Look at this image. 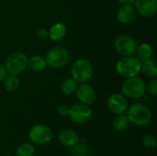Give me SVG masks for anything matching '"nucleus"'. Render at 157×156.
I'll list each match as a JSON object with an SVG mask.
<instances>
[{
	"mask_svg": "<svg viewBox=\"0 0 157 156\" xmlns=\"http://www.w3.org/2000/svg\"><path fill=\"white\" fill-rule=\"evenodd\" d=\"M122 95L130 98H140L144 96L146 92V84L145 82L138 77H129L126 78L121 85Z\"/></svg>",
	"mask_w": 157,
	"mask_h": 156,
	"instance_id": "20e7f679",
	"label": "nucleus"
},
{
	"mask_svg": "<svg viewBox=\"0 0 157 156\" xmlns=\"http://www.w3.org/2000/svg\"><path fill=\"white\" fill-rule=\"evenodd\" d=\"M69 57V51L64 47L55 46L47 51L45 60L47 65L54 69H60L67 64Z\"/></svg>",
	"mask_w": 157,
	"mask_h": 156,
	"instance_id": "39448f33",
	"label": "nucleus"
},
{
	"mask_svg": "<svg viewBox=\"0 0 157 156\" xmlns=\"http://www.w3.org/2000/svg\"><path fill=\"white\" fill-rule=\"evenodd\" d=\"M76 87H77V82L73 77H70L63 80L61 86V90L63 95L70 96L75 92Z\"/></svg>",
	"mask_w": 157,
	"mask_h": 156,
	"instance_id": "412c9836",
	"label": "nucleus"
},
{
	"mask_svg": "<svg viewBox=\"0 0 157 156\" xmlns=\"http://www.w3.org/2000/svg\"><path fill=\"white\" fill-rule=\"evenodd\" d=\"M35 148L34 145L30 143H21L16 150L17 156H32L34 154Z\"/></svg>",
	"mask_w": 157,
	"mask_h": 156,
	"instance_id": "4be33fe9",
	"label": "nucleus"
},
{
	"mask_svg": "<svg viewBox=\"0 0 157 156\" xmlns=\"http://www.w3.org/2000/svg\"><path fill=\"white\" fill-rule=\"evenodd\" d=\"M129 123H130V121H129L127 116L124 114L117 115L111 122L113 129L117 131H124L128 128Z\"/></svg>",
	"mask_w": 157,
	"mask_h": 156,
	"instance_id": "aec40b11",
	"label": "nucleus"
},
{
	"mask_svg": "<svg viewBox=\"0 0 157 156\" xmlns=\"http://www.w3.org/2000/svg\"><path fill=\"white\" fill-rule=\"evenodd\" d=\"M28 57L20 51L10 53L5 60L4 66L7 74L17 75L27 68Z\"/></svg>",
	"mask_w": 157,
	"mask_h": 156,
	"instance_id": "423d86ee",
	"label": "nucleus"
},
{
	"mask_svg": "<svg viewBox=\"0 0 157 156\" xmlns=\"http://www.w3.org/2000/svg\"><path fill=\"white\" fill-rule=\"evenodd\" d=\"M70 107L66 104H62L57 108V113L62 117H67L69 114Z\"/></svg>",
	"mask_w": 157,
	"mask_h": 156,
	"instance_id": "a878e982",
	"label": "nucleus"
},
{
	"mask_svg": "<svg viewBox=\"0 0 157 156\" xmlns=\"http://www.w3.org/2000/svg\"><path fill=\"white\" fill-rule=\"evenodd\" d=\"M75 94L80 103L86 104L89 106L92 105L97 98V94L94 87L86 83L80 84V86L76 87Z\"/></svg>",
	"mask_w": 157,
	"mask_h": 156,
	"instance_id": "9b49d317",
	"label": "nucleus"
},
{
	"mask_svg": "<svg viewBox=\"0 0 157 156\" xmlns=\"http://www.w3.org/2000/svg\"><path fill=\"white\" fill-rule=\"evenodd\" d=\"M7 74L6 71V68L3 64L0 63V82L3 81V79L6 77V75Z\"/></svg>",
	"mask_w": 157,
	"mask_h": 156,
	"instance_id": "cd10ccee",
	"label": "nucleus"
},
{
	"mask_svg": "<svg viewBox=\"0 0 157 156\" xmlns=\"http://www.w3.org/2000/svg\"><path fill=\"white\" fill-rule=\"evenodd\" d=\"M119 3L122 4V5H132L134 3L135 0H118Z\"/></svg>",
	"mask_w": 157,
	"mask_h": 156,
	"instance_id": "c85d7f7f",
	"label": "nucleus"
},
{
	"mask_svg": "<svg viewBox=\"0 0 157 156\" xmlns=\"http://www.w3.org/2000/svg\"><path fill=\"white\" fill-rule=\"evenodd\" d=\"M52 131L44 124H36L29 129V139L37 145H45L52 139Z\"/></svg>",
	"mask_w": 157,
	"mask_h": 156,
	"instance_id": "0eeeda50",
	"label": "nucleus"
},
{
	"mask_svg": "<svg viewBox=\"0 0 157 156\" xmlns=\"http://www.w3.org/2000/svg\"><path fill=\"white\" fill-rule=\"evenodd\" d=\"M94 73V67L91 62L86 59L80 58L75 61L71 66L72 77L77 83H86L91 79Z\"/></svg>",
	"mask_w": 157,
	"mask_h": 156,
	"instance_id": "7ed1b4c3",
	"label": "nucleus"
},
{
	"mask_svg": "<svg viewBox=\"0 0 157 156\" xmlns=\"http://www.w3.org/2000/svg\"><path fill=\"white\" fill-rule=\"evenodd\" d=\"M136 17V10L132 5H122L117 12V19L121 24L132 23Z\"/></svg>",
	"mask_w": 157,
	"mask_h": 156,
	"instance_id": "ddd939ff",
	"label": "nucleus"
},
{
	"mask_svg": "<svg viewBox=\"0 0 157 156\" xmlns=\"http://www.w3.org/2000/svg\"><path fill=\"white\" fill-rule=\"evenodd\" d=\"M136 13L144 17H152L157 11V0H135Z\"/></svg>",
	"mask_w": 157,
	"mask_h": 156,
	"instance_id": "f8f14e48",
	"label": "nucleus"
},
{
	"mask_svg": "<svg viewBox=\"0 0 157 156\" xmlns=\"http://www.w3.org/2000/svg\"><path fill=\"white\" fill-rule=\"evenodd\" d=\"M142 71L145 75L151 78H155L157 76V63L153 58L146 60L142 63Z\"/></svg>",
	"mask_w": 157,
	"mask_h": 156,
	"instance_id": "a211bd4d",
	"label": "nucleus"
},
{
	"mask_svg": "<svg viewBox=\"0 0 157 156\" xmlns=\"http://www.w3.org/2000/svg\"><path fill=\"white\" fill-rule=\"evenodd\" d=\"M154 156H155V155H154Z\"/></svg>",
	"mask_w": 157,
	"mask_h": 156,
	"instance_id": "c756f323",
	"label": "nucleus"
},
{
	"mask_svg": "<svg viewBox=\"0 0 157 156\" xmlns=\"http://www.w3.org/2000/svg\"><path fill=\"white\" fill-rule=\"evenodd\" d=\"M127 118L129 121L138 127L148 126L153 119V114L150 108L143 103H134L128 107Z\"/></svg>",
	"mask_w": 157,
	"mask_h": 156,
	"instance_id": "f257e3e1",
	"label": "nucleus"
},
{
	"mask_svg": "<svg viewBox=\"0 0 157 156\" xmlns=\"http://www.w3.org/2000/svg\"><path fill=\"white\" fill-rule=\"evenodd\" d=\"M37 36L40 39H45L48 37V29H40L37 31Z\"/></svg>",
	"mask_w": 157,
	"mask_h": 156,
	"instance_id": "bb28decb",
	"label": "nucleus"
},
{
	"mask_svg": "<svg viewBox=\"0 0 157 156\" xmlns=\"http://www.w3.org/2000/svg\"><path fill=\"white\" fill-rule=\"evenodd\" d=\"M93 115V110L89 105L77 103L70 107L68 116L76 124H85L88 122Z\"/></svg>",
	"mask_w": 157,
	"mask_h": 156,
	"instance_id": "1a4fd4ad",
	"label": "nucleus"
},
{
	"mask_svg": "<svg viewBox=\"0 0 157 156\" xmlns=\"http://www.w3.org/2000/svg\"><path fill=\"white\" fill-rule=\"evenodd\" d=\"M137 45V41L128 34L120 35L114 41L115 51L122 57L134 55Z\"/></svg>",
	"mask_w": 157,
	"mask_h": 156,
	"instance_id": "6e6552de",
	"label": "nucleus"
},
{
	"mask_svg": "<svg viewBox=\"0 0 157 156\" xmlns=\"http://www.w3.org/2000/svg\"><path fill=\"white\" fill-rule=\"evenodd\" d=\"M107 106L109 111L115 115L124 114L129 107L126 97L122 94H111L107 100Z\"/></svg>",
	"mask_w": 157,
	"mask_h": 156,
	"instance_id": "9d476101",
	"label": "nucleus"
},
{
	"mask_svg": "<svg viewBox=\"0 0 157 156\" xmlns=\"http://www.w3.org/2000/svg\"><path fill=\"white\" fill-rule=\"evenodd\" d=\"M58 140L63 146L67 148H72L80 141V138L75 131L65 129L59 133Z\"/></svg>",
	"mask_w": 157,
	"mask_h": 156,
	"instance_id": "4468645a",
	"label": "nucleus"
},
{
	"mask_svg": "<svg viewBox=\"0 0 157 156\" xmlns=\"http://www.w3.org/2000/svg\"><path fill=\"white\" fill-rule=\"evenodd\" d=\"M117 73L125 78L137 76L142 72V63L134 55L121 58L116 63Z\"/></svg>",
	"mask_w": 157,
	"mask_h": 156,
	"instance_id": "f03ea898",
	"label": "nucleus"
},
{
	"mask_svg": "<svg viewBox=\"0 0 157 156\" xmlns=\"http://www.w3.org/2000/svg\"><path fill=\"white\" fill-rule=\"evenodd\" d=\"M146 91L152 95V96H156L157 95V79L155 78H152L149 83L146 85Z\"/></svg>",
	"mask_w": 157,
	"mask_h": 156,
	"instance_id": "393cba45",
	"label": "nucleus"
},
{
	"mask_svg": "<svg viewBox=\"0 0 157 156\" xmlns=\"http://www.w3.org/2000/svg\"><path fill=\"white\" fill-rule=\"evenodd\" d=\"M66 32H67L66 26L62 22H57L48 29V37L52 41H60L65 37Z\"/></svg>",
	"mask_w": 157,
	"mask_h": 156,
	"instance_id": "2eb2a0df",
	"label": "nucleus"
},
{
	"mask_svg": "<svg viewBox=\"0 0 157 156\" xmlns=\"http://www.w3.org/2000/svg\"><path fill=\"white\" fill-rule=\"evenodd\" d=\"M72 152L75 156H89L90 150L86 143H81L80 141L72 147Z\"/></svg>",
	"mask_w": 157,
	"mask_h": 156,
	"instance_id": "5701e85b",
	"label": "nucleus"
},
{
	"mask_svg": "<svg viewBox=\"0 0 157 156\" xmlns=\"http://www.w3.org/2000/svg\"><path fill=\"white\" fill-rule=\"evenodd\" d=\"M143 145L145 148L153 149L156 146V138L154 134H147L143 138Z\"/></svg>",
	"mask_w": 157,
	"mask_h": 156,
	"instance_id": "b1692460",
	"label": "nucleus"
},
{
	"mask_svg": "<svg viewBox=\"0 0 157 156\" xmlns=\"http://www.w3.org/2000/svg\"><path fill=\"white\" fill-rule=\"evenodd\" d=\"M2 82H3L4 88L7 92H14L19 86V79L17 75L15 74H6Z\"/></svg>",
	"mask_w": 157,
	"mask_h": 156,
	"instance_id": "6ab92c4d",
	"label": "nucleus"
},
{
	"mask_svg": "<svg viewBox=\"0 0 157 156\" xmlns=\"http://www.w3.org/2000/svg\"><path fill=\"white\" fill-rule=\"evenodd\" d=\"M47 66L45 58L40 55H33L30 58H28L27 67H29L33 72H41Z\"/></svg>",
	"mask_w": 157,
	"mask_h": 156,
	"instance_id": "f3484780",
	"label": "nucleus"
},
{
	"mask_svg": "<svg viewBox=\"0 0 157 156\" xmlns=\"http://www.w3.org/2000/svg\"><path fill=\"white\" fill-rule=\"evenodd\" d=\"M135 54H136V57L138 58V60L141 63H143L146 60L153 58V54H154L153 47L149 43L144 42L140 45H137Z\"/></svg>",
	"mask_w": 157,
	"mask_h": 156,
	"instance_id": "dca6fc26",
	"label": "nucleus"
}]
</instances>
